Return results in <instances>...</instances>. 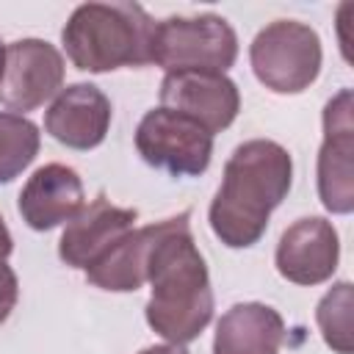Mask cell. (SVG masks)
Here are the masks:
<instances>
[{
	"label": "cell",
	"instance_id": "cell-2",
	"mask_svg": "<svg viewBox=\"0 0 354 354\" xmlns=\"http://www.w3.org/2000/svg\"><path fill=\"white\" fill-rule=\"evenodd\" d=\"M188 218V210L169 218L147 266V282L152 285V296L144 307L147 324L163 340L177 346L196 340L213 318L210 274L194 243Z\"/></svg>",
	"mask_w": 354,
	"mask_h": 354
},
{
	"label": "cell",
	"instance_id": "cell-17",
	"mask_svg": "<svg viewBox=\"0 0 354 354\" xmlns=\"http://www.w3.org/2000/svg\"><path fill=\"white\" fill-rule=\"evenodd\" d=\"M315 321L324 343L335 354H351V282H337L326 290L315 307Z\"/></svg>",
	"mask_w": 354,
	"mask_h": 354
},
{
	"label": "cell",
	"instance_id": "cell-11",
	"mask_svg": "<svg viewBox=\"0 0 354 354\" xmlns=\"http://www.w3.org/2000/svg\"><path fill=\"white\" fill-rule=\"evenodd\" d=\"M136 218L138 213L133 207H119L105 194H97V199L83 205V210L66 221V230L58 241V257L72 268L88 271L127 232H133Z\"/></svg>",
	"mask_w": 354,
	"mask_h": 354
},
{
	"label": "cell",
	"instance_id": "cell-20",
	"mask_svg": "<svg viewBox=\"0 0 354 354\" xmlns=\"http://www.w3.org/2000/svg\"><path fill=\"white\" fill-rule=\"evenodd\" d=\"M138 354H188L183 346L177 343H160V346H149V348H141Z\"/></svg>",
	"mask_w": 354,
	"mask_h": 354
},
{
	"label": "cell",
	"instance_id": "cell-7",
	"mask_svg": "<svg viewBox=\"0 0 354 354\" xmlns=\"http://www.w3.org/2000/svg\"><path fill=\"white\" fill-rule=\"evenodd\" d=\"M354 94L337 91L324 105V141L318 149V196L329 213L354 210Z\"/></svg>",
	"mask_w": 354,
	"mask_h": 354
},
{
	"label": "cell",
	"instance_id": "cell-21",
	"mask_svg": "<svg viewBox=\"0 0 354 354\" xmlns=\"http://www.w3.org/2000/svg\"><path fill=\"white\" fill-rule=\"evenodd\" d=\"M3 58H6V47H3V41H0V75H3Z\"/></svg>",
	"mask_w": 354,
	"mask_h": 354
},
{
	"label": "cell",
	"instance_id": "cell-3",
	"mask_svg": "<svg viewBox=\"0 0 354 354\" xmlns=\"http://www.w3.org/2000/svg\"><path fill=\"white\" fill-rule=\"evenodd\" d=\"M155 22L138 3H83L77 6L61 41L80 72H111L119 66H147Z\"/></svg>",
	"mask_w": 354,
	"mask_h": 354
},
{
	"label": "cell",
	"instance_id": "cell-15",
	"mask_svg": "<svg viewBox=\"0 0 354 354\" xmlns=\"http://www.w3.org/2000/svg\"><path fill=\"white\" fill-rule=\"evenodd\" d=\"M169 218L127 232L97 266H91L86 271V279L102 290H113V293H130L138 290L147 282V266H149V252L155 246V241L163 235Z\"/></svg>",
	"mask_w": 354,
	"mask_h": 354
},
{
	"label": "cell",
	"instance_id": "cell-14",
	"mask_svg": "<svg viewBox=\"0 0 354 354\" xmlns=\"http://www.w3.org/2000/svg\"><path fill=\"white\" fill-rule=\"evenodd\" d=\"M285 340L282 315L263 301L232 304L216 324L213 354H279Z\"/></svg>",
	"mask_w": 354,
	"mask_h": 354
},
{
	"label": "cell",
	"instance_id": "cell-8",
	"mask_svg": "<svg viewBox=\"0 0 354 354\" xmlns=\"http://www.w3.org/2000/svg\"><path fill=\"white\" fill-rule=\"evenodd\" d=\"M64 86V55L44 39H19L6 47L0 102L11 111H33Z\"/></svg>",
	"mask_w": 354,
	"mask_h": 354
},
{
	"label": "cell",
	"instance_id": "cell-4",
	"mask_svg": "<svg viewBox=\"0 0 354 354\" xmlns=\"http://www.w3.org/2000/svg\"><path fill=\"white\" fill-rule=\"evenodd\" d=\"M238 58V36L218 14L166 17L155 22L149 61L169 72H227Z\"/></svg>",
	"mask_w": 354,
	"mask_h": 354
},
{
	"label": "cell",
	"instance_id": "cell-16",
	"mask_svg": "<svg viewBox=\"0 0 354 354\" xmlns=\"http://www.w3.org/2000/svg\"><path fill=\"white\" fill-rule=\"evenodd\" d=\"M39 127L22 113L0 111V183L19 177L39 155Z\"/></svg>",
	"mask_w": 354,
	"mask_h": 354
},
{
	"label": "cell",
	"instance_id": "cell-6",
	"mask_svg": "<svg viewBox=\"0 0 354 354\" xmlns=\"http://www.w3.org/2000/svg\"><path fill=\"white\" fill-rule=\"evenodd\" d=\"M136 149L152 169H163L171 177H199L210 166L213 136L194 119L158 105L141 116Z\"/></svg>",
	"mask_w": 354,
	"mask_h": 354
},
{
	"label": "cell",
	"instance_id": "cell-5",
	"mask_svg": "<svg viewBox=\"0 0 354 354\" xmlns=\"http://www.w3.org/2000/svg\"><path fill=\"white\" fill-rule=\"evenodd\" d=\"M254 77L274 94H299L310 88L321 72V39L296 19H277L266 25L249 44Z\"/></svg>",
	"mask_w": 354,
	"mask_h": 354
},
{
	"label": "cell",
	"instance_id": "cell-19",
	"mask_svg": "<svg viewBox=\"0 0 354 354\" xmlns=\"http://www.w3.org/2000/svg\"><path fill=\"white\" fill-rule=\"evenodd\" d=\"M11 249H14V241H11V232H8V227H6V221H3V216H0V263L8 260Z\"/></svg>",
	"mask_w": 354,
	"mask_h": 354
},
{
	"label": "cell",
	"instance_id": "cell-10",
	"mask_svg": "<svg viewBox=\"0 0 354 354\" xmlns=\"http://www.w3.org/2000/svg\"><path fill=\"white\" fill-rule=\"evenodd\" d=\"M340 260V241L332 221L321 216H304L293 221L274 252L279 277L293 285H321L332 279Z\"/></svg>",
	"mask_w": 354,
	"mask_h": 354
},
{
	"label": "cell",
	"instance_id": "cell-13",
	"mask_svg": "<svg viewBox=\"0 0 354 354\" xmlns=\"http://www.w3.org/2000/svg\"><path fill=\"white\" fill-rule=\"evenodd\" d=\"M83 205V183L77 171L64 163H44L19 191V216L36 232H47L64 221H72Z\"/></svg>",
	"mask_w": 354,
	"mask_h": 354
},
{
	"label": "cell",
	"instance_id": "cell-12",
	"mask_svg": "<svg viewBox=\"0 0 354 354\" xmlns=\"http://www.w3.org/2000/svg\"><path fill=\"white\" fill-rule=\"evenodd\" d=\"M111 100L94 83H72L55 94L44 113V130L69 149H94L111 127Z\"/></svg>",
	"mask_w": 354,
	"mask_h": 354
},
{
	"label": "cell",
	"instance_id": "cell-18",
	"mask_svg": "<svg viewBox=\"0 0 354 354\" xmlns=\"http://www.w3.org/2000/svg\"><path fill=\"white\" fill-rule=\"evenodd\" d=\"M17 299H19V282H17V274L11 266L0 263V324L8 321L11 310L17 307Z\"/></svg>",
	"mask_w": 354,
	"mask_h": 354
},
{
	"label": "cell",
	"instance_id": "cell-9",
	"mask_svg": "<svg viewBox=\"0 0 354 354\" xmlns=\"http://www.w3.org/2000/svg\"><path fill=\"white\" fill-rule=\"evenodd\" d=\"M160 108L194 119L213 136L235 122L241 91L221 72H169L160 80Z\"/></svg>",
	"mask_w": 354,
	"mask_h": 354
},
{
	"label": "cell",
	"instance_id": "cell-1",
	"mask_svg": "<svg viewBox=\"0 0 354 354\" xmlns=\"http://www.w3.org/2000/svg\"><path fill=\"white\" fill-rule=\"evenodd\" d=\"M293 183L288 149L268 138H252L232 149L221 185L210 202L213 235L230 249L254 246L268 227L271 210L282 205Z\"/></svg>",
	"mask_w": 354,
	"mask_h": 354
}]
</instances>
